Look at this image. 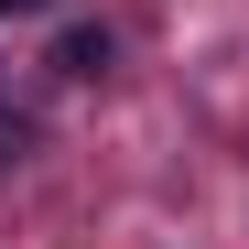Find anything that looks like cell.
I'll use <instances>...</instances> for the list:
<instances>
[{"mask_svg":"<svg viewBox=\"0 0 249 249\" xmlns=\"http://www.w3.org/2000/svg\"><path fill=\"white\" fill-rule=\"evenodd\" d=\"M22 152H33V119H22V108H0V162H22Z\"/></svg>","mask_w":249,"mask_h":249,"instance_id":"cell-2","label":"cell"},{"mask_svg":"<svg viewBox=\"0 0 249 249\" xmlns=\"http://www.w3.org/2000/svg\"><path fill=\"white\" fill-rule=\"evenodd\" d=\"M33 11H54V0H0V22H33Z\"/></svg>","mask_w":249,"mask_h":249,"instance_id":"cell-3","label":"cell"},{"mask_svg":"<svg viewBox=\"0 0 249 249\" xmlns=\"http://www.w3.org/2000/svg\"><path fill=\"white\" fill-rule=\"evenodd\" d=\"M108 54H119L108 22H65V33H54V76H108Z\"/></svg>","mask_w":249,"mask_h":249,"instance_id":"cell-1","label":"cell"}]
</instances>
